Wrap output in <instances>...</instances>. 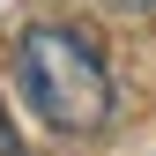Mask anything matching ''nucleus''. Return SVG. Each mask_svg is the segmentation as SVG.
<instances>
[{"label": "nucleus", "instance_id": "f03ea898", "mask_svg": "<svg viewBox=\"0 0 156 156\" xmlns=\"http://www.w3.org/2000/svg\"><path fill=\"white\" fill-rule=\"evenodd\" d=\"M0 156H23V141H15V126L0 119Z\"/></svg>", "mask_w": 156, "mask_h": 156}, {"label": "nucleus", "instance_id": "f257e3e1", "mask_svg": "<svg viewBox=\"0 0 156 156\" xmlns=\"http://www.w3.org/2000/svg\"><path fill=\"white\" fill-rule=\"evenodd\" d=\"M15 89H23V104L52 134H97L112 119V104H119L104 60L89 52V37H74L60 23L23 30V45H15Z\"/></svg>", "mask_w": 156, "mask_h": 156}]
</instances>
